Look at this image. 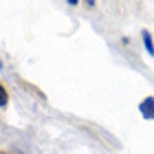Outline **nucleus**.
<instances>
[{"mask_svg": "<svg viewBox=\"0 0 154 154\" xmlns=\"http://www.w3.org/2000/svg\"><path fill=\"white\" fill-rule=\"evenodd\" d=\"M139 110L145 119H154V97H145V99L139 103Z\"/></svg>", "mask_w": 154, "mask_h": 154, "instance_id": "1", "label": "nucleus"}, {"mask_svg": "<svg viewBox=\"0 0 154 154\" xmlns=\"http://www.w3.org/2000/svg\"><path fill=\"white\" fill-rule=\"evenodd\" d=\"M141 38H143V44L148 48V53L154 55V40H152V33L150 31H141Z\"/></svg>", "mask_w": 154, "mask_h": 154, "instance_id": "2", "label": "nucleus"}, {"mask_svg": "<svg viewBox=\"0 0 154 154\" xmlns=\"http://www.w3.org/2000/svg\"><path fill=\"white\" fill-rule=\"evenodd\" d=\"M7 103H9V95H7V88L0 84V108H7Z\"/></svg>", "mask_w": 154, "mask_h": 154, "instance_id": "3", "label": "nucleus"}, {"mask_svg": "<svg viewBox=\"0 0 154 154\" xmlns=\"http://www.w3.org/2000/svg\"><path fill=\"white\" fill-rule=\"evenodd\" d=\"M0 68H2V62H0Z\"/></svg>", "mask_w": 154, "mask_h": 154, "instance_id": "4", "label": "nucleus"}]
</instances>
